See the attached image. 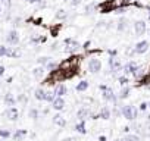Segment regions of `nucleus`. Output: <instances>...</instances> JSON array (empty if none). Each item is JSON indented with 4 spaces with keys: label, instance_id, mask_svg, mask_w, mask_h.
Returning a JSON list of instances; mask_svg holds the SVG:
<instances>
[{
    "label": "nucleus",
    "instance_id": "c9c22d12",
    "mask_svg": "<svg viewBox=\"0 0 150 141\" xmlns=\"http://www.w3.org/2000/svg\"><path fill=\"white\" fill-rule=\"evenodd\" d=\"M25 2H27V3H31V5H33V3H38V2H41V0H25Z\"/></svg>",
    "mask_w": 150,
    "mask_h": 141
},
{
    "label": "nucleus",
    "instance_id": "2f4dec72",
    "mask_svg": "<svg viewBox=\"0 0 150 141\" xmlns=\"http://www.w3.org/2000/svg\"><path fill=\"white\" fill-rule=\"evenodd\" d=\"M25 134H27V132H25L24 129H21V131L18 129V131L15 132V138H19V137H22V135H25Z\"/></svg>",
    "mask_w": 150,
    "mask_h": 141
},
{
    "label": "nucleus",
    "instance_id": "4c0bfd02",
    "mask_svg": "<svg viewBox=\"0 0 150 141\" xmlns=\"http://www.w3.org/2000/svg\"><path fill=\"white\" fill-rule=\"evenodd\" d=\"M13 25H19V19H18V18L13 19Z\"/></svg>",
    "mask_w": 150,
    "mask_h": 141
},
{
    "label": "nucleus",
    "instance_id": "4be33fe9",
    "mask_svg": "<svg viewBox=\"0 0 150 141\" xmlns=\"http://www.w3.org/2000/svg\"><path fill=\"white\" fill-rule=\"evenodd\" d=\"M116 28H118L119 32L125 31V30H127V19H125V18H121L119 22H118V27H116Z\"/></svg>",
    "mask_w": 150,
    "mask_h": 141
},
{
    "label": "nucleus",
    "instance_id": "a19ab883",
    "mask_svg": "<svg viewBox=\"0 0 150 141\" xmlns=\"http://www.w3.org/2000/svg\"><path fill=\"white\" fill-rule=\"evenodd\" d=\"M2 2H3V3H5V5H8V6H9V5H11V2H9V0H2Z\"/></svg>",
    "mask_w": 150,
    "mask_h": 141
},
{
    "label": "nucleus",
    "instance_id": "9d476101",
    "mask_svg": "<svg viewBox=\"0 0 150 141\" xmlns=\"http://www.w3.org/2000/svg\"><path fill=\"white\" fill-rule=\"evenodd\" d=\"M5 116H8L9 121H16V119L19 118V112H18V109H16L15 106H11L9 109H6Z\"/></svg>",
    "mask_w": 150,
    "mask_h": 141
},
{
    "label": "nucleus",
    "instance_id": "b1692460",
    "mask_svg": "<svg viewBox=\"0 0 150 141\" xmlns=\"http://www.w3.org/2000/svg\"><path fill=\"white\" fill-rule=\"evenodd\" d=\"M37 62H38L41 66H46V65L50 62V57H47V56H40V57L37 59Z\"/></svg>",
    "mask_w": 150,
    "mask_h": 141
},
{
    "label": "nucleus",
    "instance_id": "f257e3e1",
    "mask_svg": "<svg viewBox=\"0 0 150 141\" xmlns=\"http://www.w3.org/2000/svg\"><path fill=\"white\" fill-rule=\"evenodd\" d=\"M121 112H122L124 118L128 119V121H134V119H137V115H138L137 107L132 106V104H127V106H124Z\"/></svg>",
    "mask_w": 150,
    "mask_h": 141
},
{
    "label": "nucleus",
    "instance_id": "c03bdc74",
    "mask_svg": "<svg viewBox=\"0 0 150 141\" xmlns=\"http://www.w3.org/2000/svg\"><path fill=\"white\" fill-rule=\"evenodd\" d=\"M0 16H2V8H0Z\"/></svg>",
    "mask_w": 150,
    "mask_h": 141
},
{
    "label": "nucleus",
    "instance_id": "4468645a",
    "mask_svg": "<svg viewBox=\"0 0 150 141\" xmlns=\"http://www.w3.org/2000/svg\"><path fill=\"white\" fill-rule=\"evenodd\" d=\"M34 97H35L37 100H40V102H43V100L46 102V90L41 88V87L37 88V90L34 91Z\"/></svg>",
    "mask_w": 150,
    "mask_h": 141
},
{
    "label": "nucleus",
    "instance_id": "1a4fd4ad",
    "mask_svg": "<svg viewBox=\"0 0 150 141\" xmlns=\"http://www.w3.org/2000/svg\"><path fill=\"white\" fill-rule=\"evenodd\" d=\"M109 68H110V70H112L113 74L118 72V70H122V65H121L119 59H116L115 56H110L109 57Z\"/></svg>",
    "mask_w": 150,
    "mask_h": 141
},
{
    "label": "nucleus",
    "instance_id": "8fccbe9b",
    "mask_svg": "<svg viewBox=\"0 0 150 141\" xmlns=\"http://www.w3.org/2000/svg\"><path fill=\"white\" fill-rule=\"evenodd\" d=\"M149 107H150V103H149Z\"/></svg>",
    "mask_w": 150,
    "mask_h": 141
},
{
    "label": "nucleus",
    "instance_id": "6ab92c4d",
    "mask_svg": "<svg viewBox=\"0 0 150 141\" xmlns=\"http://www.w3.org/2000/svg\"><path fill=\"white\" fill-rule=\"evenodd\" d=\"M66 16H68V12H66L65 9H59V11L56 12V15H54V18H56V19H59V21L66 19Z\"/></svg>",
    "mask_w": 150,
    "mask_h": 141
},
{
    "label": "nucleus",
    "instance_id": "c756f323",
    "mask_svg": "<svg viewBox=\"0 0 150 141\" xmlns=\"http://www.w3.org/2000/svg\"><path fill=\"white\" fill-rule=\"evenodd\" d=\"M125 140H127V141H140L138 135H127Z\"/></svg>",
    "mask_w": 150,
    "mask_h": 141
},
{
    "label": "nucleus",
    "instance_id": "ea45409f",
    "mask_svg": "<svg viewBox=\"0 0 150 141\" xmlns=\"http://www.w3.org/2000/svg\"><path fill=\"white\" fill-rule=\"evenodd\" d=\"M99 141H106V137H103V135H102V137H99Z\"/></svg>",
    "mask_w": 150,
    "mask_h": 141
},
{
    "label": "nucleus",
    "instance_id": "cd10ccee",
    "mask_svg": "<svg viewBox=\"0 0 150 141\" xmlns=\"http://www.w3.org/2000/svg\"><path fill=\"white\" fill-rule=\"evenodd\" d=\"M44 68H46L47 70H53V69H56V68H57V65H56L54 62H52V60H50V62H49V63H47Z\"/></svg>",
    "mask_w": 150,
    "mask_h": 141
},
{
    "label": "nucleus",
    "instance_id": "37998d69",
    "mask_svg": "<svg viewBox=\"0 0 150 141\" xmlns=\"http://www.w3.org/2000/svg\"><path fill=\"white\" fill-rule=\"evenodd\" d=\"M118 141H127V140H125V138H122V140H118Z\"/></svg>",
    "mask_w": 150,
    "mask_h": 141
},
{
    "label": "nucleus",
    "instance_id": "f03ea898",
    "mask_svg": "<svg viewBox=\"0 0 150 141\" xmlns=\"http://www.w3.org/2000/svg\"><path fill=\"white\" fill-rule=\"evenodd\" d=\"M65 53H69V54H74V53H77L80 50V43L78 41H75L74 38H65Z\"/></svg>",
    "mask_w": 150,
    "mask_h": 141
},
{
    "label": "nucleus",
    "instance_id": "ddd939ff",
    "mask_svg": "<svg viewBox=\"0 0 150 141\" xmlns=\"http://www.w3.org/2000/svg\"><path fill=\"white\" fill-rule=\"evenodd\" d=\"M44 74H46V68H44V66H38V68L33 69V75H34V78H37V80H41V78L44 77Z\"/></svg>",
    "mask_w": 150,
    "mask_h": 141
},
{
    "label": "nucleus",
    "instance_id": "58836bf2",
    "mask_svg": "<svg viewBox=\"0 0 150 141\" xmlns=\"http://www.w3.org/2000/svg\"><path fill=\"white\" fill-rule=\"evenodd\" d=\"M88 46H90V41H87V43H84V46H83V49H88Z\"/></svg>",
    "mask_w": 150,
    "mask_h": 141
},
{
    "label": "nucleus",
    "instance_id": "423d86ee",
    "mask_svg": "<svg viewBox=\"0 0 150 141\" xmlns=\"http://www.w3.org/2000/svg\"><path fill=\"white\" fill-rule=\"evenodd\" d=\"M19 40H21V37H19V32H18L16 30H11V31L8 32V35H6V43H8V44L16 46V44L19 43Z\"/></svg>",
    "mask_w": 150,
    "mask_h": 141
},
{
    "label": "nucleus",
    "instance_id": "20e7f679",
    "mask_svg": "<svg viewBox=\"0 0 150 141\" xmlns=\"http://www.w3.org/2000/svg\"><path fill=\"white\" fill-rule=\"evenodd\" d=\"M100 90H102V96L106 102H112V103H116V96L113 94V90L106 87V85H100Z\"/></svg>",
    "mask_w": 150,
    "mask_h": 141
},
{
    "label": "nucleus",
    "instance_id": "5701e85b",
    "mask_svg": "<svg viewBox=\"0 0 150 141\" xmlns=\"http://www.w3.org/2000/svg\"><path fill=\"white\" fill-rule=\"evenodd\" d=\"M102 119H109L110 118V110H109V107H103L102 110H100V115H99Z\"/></svg>",
    "mask_w": 150,
    "mask_h": 141
},
{
    "label": "nucleus",
    "instance_id": "dca6fc26",
    "mask_svg": "<svg viewBox=\"0 0 150 141\" xmlns=\"http://www.w3.org/2000/svg\"><path fill=\"white\" fill-rule=\"evenodd\" d=\"M53 122H54L57 126H65V125H66V121H65V118H63L62 115H54V116H53Z\"/></svg>",
    "mask_w": 150,
    "mask_h": 141
},
{
    "label": "nucleus",
    "instance_id": "f3484780",
    "mask_svg": "<svg viewBox=\"0 0 150 141\" xmlns=\"http://www.w3.org/2000/svg\"><path fill=\"white\" fill-rule=\"evenodd\" d=\"M5 103H6V106H15V103H16V100H15V97L12 96V93H8L6 96H5Z\"/></svg>",
    "mask_w": 150,
    "mask_h": 141
},
{
    "label": "nucleus",
    "instance_id": "7ed1b4c3",
    "mask_svg": "<svg viewBox=\"0 0 150 141\" xmlns=\"http://www.w3.org/2000/svg\"><path fill=\"white\" fill-rule=\"evenodd\" d=\"M138 69H140V66H138L135 62H128L125 66H122V70H124V74H125L127 77H128V75L135 77L137 72H138Z\"/></svg>",
    "mask_w": 150,
    "mask_h": 141
},
{
    "label": "nucleus",
    "instance_id": "9b49d317",
    "mask_svg": "<svg viewBox=\"0 0 150 141\" xmlns=\"http://www.w3.org/2000/svg\"><path fill=\"white\" fill-rule=\"evenodd\" d=\"M53 91H54V96H56V97H63V96L68 93V88H66V85H65V84L59 82V84L54 87V90H53Z\"/></svg>",
    "mask_w": 150,
    "mask_h": 141
},
{
    "label": "nucleus",
    "instance_id": "a878e982",
    "mask_svg": "<svg viewBox=\"0 0 150 141\" xmlns=\"http://www.w3.org/2000/svg\"><path fill=\"white\" fill-rule=\"evenodd\" d=\"M54 97H56L54 96V91H46V102H50L52 103L54 100Z\"/></svg>",
    "mask_w": 150,
    "mask_h": 141
},
{
    "label": "nucleus",
    "instance_id": "aec40b11",
    "mask_svg": "<svg viewBox=\"0 0 150 141\" xmlns=\"http://www.w3.org/2000/svg\"><path fill=\"white\" fill-rule=\"evenodd\" d=\"M75 131H78L80 134H86V122L84 121H80L77 125H75Z\"/></svg>",
    "mask_w": 150,
    "mask_h": 141
},
{
    "label": "nucleus",
    "instance_id": "de8ad7c7",
    "mask_svg": "<svg viewBox=\"0 0 150 141\" xmlns=\"http://www.w3.org/2000/svg\"><path fill=\"white\" fill-rule=\"evenodd\" d=\"M0 99H2V94H0Z\"/></svg>",
    "mask_w": 150,
    "mask_h": 141
},
{
    "label": "nucleus",
    "instance_id": "bb28decb",
    "mask_svg": "<svg viewBox=\"0 0 150 141\" xmlns=\"http://www.w3.org/2000/svg\"><path fill=\"white\" fill-rule=\"evenodd\" d=\"M0 137L2 138H9L11 137V131L9 129H0Z\"/></svg>",
    "mask_w": 150,
    "mask_h": 141
},
{
    "label": "nucleus",
    "instance_id": "49530a36",
    "mask_svg": "<svg viewBox=\"0 0 150 141\" xmlns=\"http://www.w3.org/2000/svg\"><path fill=\"white\" fill-rule=\"evenodd\" d=\"M149 21H150V15H149Z\"/></svg>",
    "mask_w": 150,
    "mask_h": 141
},
{
    "label": "nucleus",
    "instance_id": "a211bd4d",
    "mask_svg": "<svg viewBox=\"0 0 150 141\" xmlns=\"http://www.w3.org/2000/svg\"><path fill=\"white\" fill-rule=\"evenodd\" d=\"M88 81H86V80H83V81H80L78 84H77V91H80V93H83V91H86L87 88H88Z\"/></svg>",
    "mask_w": 150,
    "mask_h": 141
},
{
    "label": "nucleus",
    "instance_id": "412c9836",
    "mask_svg": "<svg viewBox=\"0 0 150 141\" xmlns=\"http://www.w3.org/2000/svg\"><path fill=\"white\" fill-rule=\"evenodd\" d=\"M129 91H131V88L128 87V85H125L122 90H121V93H119V99L121 100H124V99H127L128 96H129Z\"/></svg>",
    "mask_w": 150,
    "mask_h": 141
},
{
    "label": "nucleus",
    "instance_id": "f8f14e48",
    "mask_svg": "<svg viewBox=\"0 0 150 141\" xmlns=\"http://www.w3.org/2000/svg\"><path fill=\"white\" fill-rule=\"evenodd\" d=\"M52 107L54 110H63L65 109V100H63V97H54V100L52 102Z\"/></svg>",
    "mask_w": 150,
    "mask_h": 141
},
{
    "label": "nucleus",
    "instance_id": "393cba45",
    "mask_svg": "<svg viewBox=\"0 0 150 141\" xmlns=\"http://www.w3.org/2000/svg\"><path fill=\"white\" fill-rule=\"evenodd\" d=\"M118 82H119V85L125 87V85H128L129 80H128V77H127V75H122V77H119V78H118Z\"/></svg>",
    "mask_w": 150,
    "mask_h": 141
},
{
    "label": "nucleus",
    "instance_id": "0eeeda50",
    "mask_svg": "<svg viewBox=\"0 0 150 141\" xmlns=\"http://www.w3.org/2000/svg\"><path fill=\"white\" fill-rule=\"evenodd\" d=\"M134 31H135V34H137L138 37L144 35V34L147 32V25H146V22H144V21H135V22H134Z\"/></svg>",
    "mask_w": 150,
    "mask_h": 141
},
{
    "label": "nucleus",
    "instance_id": "a18cd8bd",
    "mask_svg": "<svg viewBox=\"0 0 150 141\" xmlns=\"http://www.w3.org/2000/svg\"><path fill=\"white\" fill-rule=\"evenodd\" d=\"M147 32H149V34H150V30H147Z\"/></svg>",
    "mask_w": 150,
    "mask_h": 141
},
{
    "label": "nucleus",
    "instance_id": "c85d7f7f",
    "mask_svg": "<svg viewBox=\"0 0 150 141\" xmlns=\"http://www.w3.org/2000/svg\"><path fill=\"white\" fill-rule=\"evenodd\" d=\"M28 115H30V118H33V119H37V118H38V110H37V109H31Z\"/></svg>",
    "mask_w": 150,
    "mask_h": 141
},
{
    "label": "nucleus",
    "instance_id": "2eb2a0df",
    "mask_svg": "<svg viewBox=\"0 0 150 141\" xmlns=\"http://www.w3.org/2000/svg\"><path fill=\"white\" fill-rule=\"evenodd\" d=\"M87 116H90V110H88L87 107H81V109L77 112V118H78L80 121H84Z\"/></svg>",
    "mask_w": 150,
    "mask_h": 141
},
{
    "label": "nucleus",
    "instance_id": "79ce46f5",
    "mask_svg": "<svg viewBox=\"0 0 150 141\" xmlns=\"http://www.w3.org/2000/svg\"><path fill=\"white\" fill-rule=\"evenodd\" d=\"M147 11H149V15H150V6H147Z\"/></svg>",
    "mask_w": 150,
    "mask_h": 141
},
{
    "label": "nucleus",
    "instance_id": "e433bc0d",
    "mask_svg": "<svg viewBox=\"0 0 150 141\" xmlns=\"http://www.w3.org/2000/svg\"><path fill=\"white\" fill-rule=\"evenodd\" d=\"M108 53H109L110 56H116V50H109Z\"/></svg>",
    "mask_w": 150,
    "mask_h": 141
},
{
    "label": "nucleus",
    "instance_id": "473e14b6",
    "mask_svg": "<svg viewBox=\"0 0 150 141\" xmlns=\"http://www.w3.org/2000/svg\"><path fill=\"white\" fill-rule=\"evenodd\" d=\"M147 107H149V103H146V102H143V103L140 104V110H141V112H144Z\"/></svg>",
    "mask_w": 150,
    "mask_h": 141
},
{
    "label": "nucleus",
    "instance_id": "72a5a7b5",
    "mask_svg": "<svg viewBox=\"0 0 150 141\" xmlns=\"http://www.w3.org/2000/svg\"><path fill=\"white\" fill-rule=\"evenodd\" d=\"M80 3H81V0H71V5L72 6H78Z\"/></svg>",
    "mask_w": 150,
    "mask_h": 141
},
{
    "label": "nucleus",
    "instance_id": "39448f33",
    "mask_svg": "<svg viewBox=\"0 0 150 141\" xmlns=\"http://www.w3.org/2000/svg\"><path fill=\"white\" fill-rule=\"evenodd\" d=\"M88 70L91 74H97L102 70V60L97 59V57H91L88 60Z\"/></svg>",
    "mask_w": 150,
    "mask_h": 141
},
{
    "label": "nucleus",
    "instance_id": "7c9ffc66",
    "mask_svg": "<svg viewBox=\"0 0 150 141\" xmlns=\"http://www.w3.org/2000/svg\"><path fill=\"white\" fill-rule=\"evenodd\" d=\"M96 8V5L94 3H91V5H87V8H86V13H91V11Z\"/></svg>",
    "mask_w": 150,
    "mask_h": 141
},
{
    "label": "nucleus",
    "instance_id": "6e6552de",
    "mask_svg": "<svg viewBox=\"0 0 150 141\" xmlns=\"http://www.w3.org/2000/svg\"><path fill=\"white\" fill-rule=\"evenodd\" d=\"M147 50H149V41L143 40V41H138V43L135 44L132 53H135V54H144Z\"/></svg>",
    "mask_w": 150,
    "mask_h": 141
},
{
    "label": "nucleus",
    "instance_id": "f704fd0d",
    "mask_svg": "<svg viewBox=\"0 0 150 141\" xmlns=\"http://www.w3.org/2000/svg\"><path fill=\"white\" fill-rule=\"evenodd\" d=\"M5 70H6L5 66H3V65H0V77H3V75H5Z\"/></svg>",
    "mask_w": 150,
    "mask_h": 141
},
{
    "label": "nucleus",
    "instance_id": "09e8293b",
    "mask_svg": "<svg viewBox=\"0 0 150 141\" xmlns=\"http://www.w3.org/2000/svg\"><path fill=\"white\" fill-rule=\"evenodd\" d=\"M63 2H68V0H63Z\"/></svg>",
    "mask_w": 150,
    "mask_h": 141
}]
</instances>
